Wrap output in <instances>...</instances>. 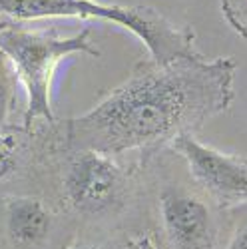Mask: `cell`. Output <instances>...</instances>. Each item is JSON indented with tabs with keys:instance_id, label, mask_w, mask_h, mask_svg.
<instances>
[{
	"instance_id": "11",
	"label": "cell",
	"mask_w": 247,
	"mask_h": 249,
	"mask_svg": "<svg viewBox=\"0 0 247 249\" xmlns=\"http://www.w3.org/2000/svg\"><path fill=\"white\" fill-rule=\"evenodd\" d=\"M225 249H247V223L241 225Z\"/></svg>"
},
{
	"instance_id": "5",
	"label": "cell",
	"mask_w": 247,
	"mask_h": 249,
	"mask_svg": "<svg viewBox=\"0 0 247 249\" xmlns=\"http://www.w3.org/2000/svg\"><path fill=\"white\" fill-rule=\"evenodd\" d=\"M158 217L170 249H217V219L197 185L161 181L158 188Z\"/></svg>"
},
{
	"instance_id": "12",
	"label": "cell",
	"mask_w": 247,
	"mask_h": 249,
	"mask_svg": "<svg viewBox=\"0 0 247 249\" xmlns=\"http://www.w3.org/2000/svg\"><path fill=\"white\" fill-rule=\"evenodd\" d=\"M132 249H158V245L148 235H141V237H136L132 241Z\"/></svg>"
},
{
	"instance_id": "6",
	"label": "cell",
	"mask_w": 247,
	"mask_h": 249,
	"mask_svg": "<svg viewBox=\"0 0 247 249\" xmlns=\"http://www.w3.org/2000/svg\"><path fill=\"white\" fill-rule=\"evenodd\" d=\"M183 160L192 181L219 207L247 205V158L225 154L199 142L194 134L174 140L170 146Z\"/></svg>"
},
{
	"instance_id": "1",
	"label": "cell",
	"mask_w": 247,
	"mask_h": 249,
	"mask_svg": "<svg viewBox=\"0 0 247 249\" xmlns=\"http://www.w3.org/2000/svg\"><path fill=\"white\" fill-rule=\"evenodd\" d=\"M235 70L233 58L208 60L201 54L168 64L140 60L92 110L52 124V143L112 158L136 152L143 168L174 140L195 136L208 120L229 110Z\"/></svg>"
},
{
	"instance_id": "14",
	"label": "cell",
	"mask_w": 247,
	"mask_h": 249,
	"mask_svg": "<svg viewBox=\"0 0 247 249\" xmlns=\"http://www.w3.org/2000/svg\"><path fill=\"white\" fill-rule=\"evenodd\" d=\"M14 22V20H10V18H6V16H0V32L2 30H6L10 24Z\"/></svg>"
},
{
	"instance_id": "13",
	"label": "cell",
	"mask_w": 247,
	"mask_h": 249,
	"mask_svg": "<svg viewBox=\"0 0 247 249\" xmlns=\"http://www.w3.org/2000/svg\"><path fill=\"white\" fill-rule=\"evenodd\" d=\"M72 249H114V247L102 245V243H88V245H78V247H72Z\"/></svg>"
},
{
	"instance_id": "9",
	"label": "cell",
	"mask_w": 247,
	"mask_h": 249,
	"mask_svg": "<svg viewBox=\"0 0 247 249\" xmlns=\"http://www.w3.org/2000/svg\"><path fill=\"white\" fill-rule=\"evenodd\" d=\"M18 76L10 60L0 52V132L12 128V114L18 102Z\"/></svg>"
},
{
	"instance_id": "4",
	"label": "cell",
	"mask_w": 247,
	"mask_h": 249,
	"mask_svg": "<svg viewBox=\"0 0 247 249\" xmlns=\"http://www.w3.org/2000/svg\"><path fill=\"white\" fill-rule=\"evenodd\" d=\"M90 34V28H84L72 36H60L54 30L32 28L24 22H12L0 32V52L10 60L20 86L26 92V108L20 124L24 130L56 124L50 104L54 72L70 54L100 58Z\"/></svg>"
},
{
	"instance_id": "2",
	"label": "cell",
	"mask_w": 247,
	"mask_h": 249,
	"mask_svg": "<svg viewBox=\"0 0 247 249\" xmlns=\"http://www.w3.org/2000/svg\"><path fill=\"white\" fill-rule=\"evenodd\" d=\"M40 174H50L58 199L68 212L84 219L120 215L134 199L138 170L118 158L90 150H64L52 143L44 126V156Z\"/></svg>"
},
{
	"instance_id": "3",
	"label": "cell",
	"mask_w": 247,
	"mask_h": 249,
	"mask_svg": "<svg viewBox=\"0 0 247 249\" xmlns=\"http://www.w3.org/2000/svg\"><path fill=\"white\" fill-rule=\"evenodd\" d=\"M0 16L14 22L38 18H100L116 22L136 34L158 64L199 54L195 32L190 26H176L152 6H124L100 0H0Z\"/></svg>"
},
{
	"instance_id": "7",
	"label": "cell",
	"mask_w": 247,
	"mask_h": 249,
	"mask_svg": "<svg viewBox=\"0 0 247 249\" xmlns=\"http://www.w3.org/2000/svg\"><path fill=\"white\" fill-rule=\"evenodd\" d=\"M58 225L50 199L30 190L0 192V249H46Z\"/></svg>"
},
{
	"instance_id": "10",
	"label": "cell",
	"mask_w": 247,
	"mask_h": 249,
	"mask_svg": "<svg viewBox=\"0 0 247 249\" xmlns=\"http://www.w3.org/2000/svg\"><path fill=\"white\" fill-rule=\"evenodd\" d=\"M221 12L229 26L247 42V0H221Z\"/></svg>"
},
{
	"instance_id": "8",
	"label": "cell",
	"mask_w": 247,
	"mask_h": 249,
	"mask_svg": "<svg viewBox=\"0 0 247 249\" xmlns=\"http://www.w3.org/2000/svg\"><path fill=\"white\" fill-rule=\"evenodd\" d=\"M42 156L44 126H12L0 132V192H20L18 185L36 183Z\"/></svg>"
}]
</instances>
